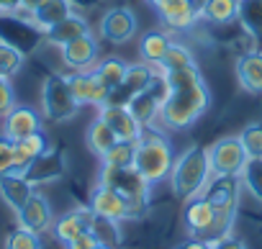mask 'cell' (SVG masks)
<instances>
[{"label": "cell", "mask_w": 262, "mask_h": 249, "mask_svg": "<svg viewBox=\"0 0 262 249\" xmlns=\"http://www.w3.org/2000/svg\"><path fill=\"white\" fill-rule=\"evenodd\" d=\"M175 165V152L170 139L160 129H144L137 139V154H134V170L149 183L157 185L162 180H170Z\"/></svg>", "instance_id": "cell-1"}, {"label": "cell", "mask_w": 262, "mask_h": 249, "mask_svg": "<svg viewBox=\"0 0 262 249\" xmlns=\"http://www.w3.org/2000/svg\"><path fill=\"white\" fill-rule=\"evenodd\" d=\"M211 183V162H208V147L190 144L180 157H175L172 172H170V188L175 198L190 200L206 190Z\"/></svg>", "instance_id": "cell-2"}, {"label": "cell", "mask_w": 262, "mask_h": 249, "mask_svg": "<svg viewBox=\"0 0 262 249\" xmlns=\"http://www.w3.org/2000/svg\"><path fill=\"white\" fill-rule=\"evenodd\" d=\"M211 105V90L203 82L193 85V87H183V90H170V95L165 98L162 108H160V121L167 129H188L208 110Z\"/></svg>", "instance_id": "cell-3"}, {"label": "cell", "mask_w": 262, "mask_h": 249, "mask_svg": "<svg viewBox=\"0 0 262 249\" xmlns=\"http://www.w3.org/2000/svg\"><path fill=\"white\" fill-rule=\"evenodd\" d=\"M239 193H242V180L239 177H213L206 185L203 195L208 198V203L213 206V213H216L213 236L231 234V223H234L236 208H239Z\"/></svg>", "instance_id": "cell-4"}, {"label": "cell", "mask_w": 262, "mask_h": 249, "mask_svg": "<svg viewBox=\"0 0 262 249\" xmlns=\"http://www.w3.org/2000/svg\"><path fill=\"white\" fill-rule=\"evenodd\" d=\"M80 110V103L75 100L72 90H70V82H67V75H59V72H52L47 75L44 85H41V113L44 118L54 121V123H64V121H72Z\"/></svg>", "instance_id": "cell-5"}, {"label": "cell", "mask_w": 262, "mask_h": 249, "mask_svg": "<svg viewBox=\"0 0 262 249\" xmlns=\"http://www.w3.org/2000/svg\"><path fill=\"white\" fill-rule=\"evenodd\" d=\"M98 183L105 188H113L118 195H123L126 200H131L139 208H149V193L152 185L134 170V167H111V165H100L98 172Z\"/></svg>", "instance_id": "cell-6"}, {"label": "cell", "mask_w": 262, "mask_h": 249, "mask_svg": "<svg viewBox=\"0 0 262 249\" xmlns=\"http://www.w3.org/2000/svg\"><path fill=\"white\" fill-rule=\"evenodd\" d=\"M0 41L16 47L26 57L34 54L41 44H47L44 31L34 26L29 16H21V13H0Z\"/></svg>", "instance_id": "cell-7"}, {"label": "cell", "mask_w": 262, "mask_h": 249, "mask_svg": "<svg viewBox=\"0 0 262 249\" xmlns=\"http://www.w3.org/2000/svg\"><path fill=\"white\" fill-rule=\"evenodd\" d=\"M88 208L95 213V216H103V218H111V221H134V218H142L147 211L134 206L131 200H126L123 195H118L113 188H105V185H95L93 193H90V200H88Z\"/></svg>", "instance_id": "cell-8"}, {"label": "cell", "mask_w": 262, "mask_h": 249, "mask_svg": "<svg viewBox=\"0 0 262 249\" xmlns=\"http://www.w3.org/2000/svg\"><path fill=\"white\" fill-rule=\"evenodd\" d=\"M247 152L239 137H224L208 147V162L213 177H239L247 165Z\"/></svg>", "instance_id": "cell-9"}, {"label": "cell", "mask_w": 262, "mask_h": 249, "mask_svg": "<svg viewBox=\"0 0 262 249\" xmlns=\"http://www.w3.org/2000/svg\"><path fill=\"white\" fill-rule=\"evenodd\" d=\"M137 29H139V21H137V13L131 11L128 6H116V8H108L100 18V36L108 41V44H126L137 36Z\"/></svg>", "instance_id": "cell-10"}, {"label": "cell", "mask_w": 262, "mask_h": 249, "mask_svg": "<svg viewBox=\"0 0 262 249\" xmlns=\"http://www.w3.org/2000/svg\"><path fill=\"white\" fill-rule=\"evenodd\" d=\"M67 172V157L62 149L49 147L41 157H36L21 175L36 188V185H47V183H57L59 177H64Z\"/></svg>", "instance_id": "cell-11"}, {"label": "cell", "mask_w": 262, "mask_h": 249, "mask_svg": "<svg viewBox=\"0 0 262 249\" xmlns=\"http://www.w3.org/2000/svg\"><path fill=\"white\" fill-rule=\"evenodd\" d=\"M98 118L105 121L111 131L118 137V142H137L144 131L142 123L131 116L128 105H118V103H105L98 108Z\"/></svg>", "instance_id": "cell-12"}, {"label": "cell", "mask_w": 262, "mask_h": 249, "mask_svg": "<svg viewBox=\"0 0 262 249\" xmlns=\"http://www.w3.org/2000/svg\"><path fill=\"white\" fill-rule=\"evenodd\" d=\"M67 82H70V90L75 95V100L82 105H105L108 98H111V90L98 80L95 72H88V70H75L72 75H67Z\"/></svg>", "instance_id": "cell-13"}, {"label": "cell", "mask_w": 262, "mask_h": 249, "mask_svg": "<svg viewBox=\"0 0 262 249\" xmlns=\"http://www.w3.org/2000/svg\"><path fill=\"white\" fill-rule=\"evenodd\" d=\"M39 131H44L41 116L29 105H13L3 116V137L8 142H21L31 134H39Z\"/></svg>", "instance_id": "cell-14"}, {"label": "cell", "mask_w": 262, "mask_h": 249, "mask_svg": "<svg viewBox=\"0 0 262 249\" xmlns=\"http://www.w3.org/2000/svg\"><path fill=\"white\" fill-rule=\"evenodd\" d=\"M155 75H157L155 67L147 64V62H142V64H128V70H126V75H123V82L111 93L108 103L126 105L134 95H139V93H144V90L149 87V82L155 80Z\"/></svg>", "instance_id": "cell-15"}, {"label": "cell", "mask_w": 262, "mask_h": 249, "mask_svg": "<svg viewBox=\"0 0 262 249\" xmlns=\"http://www.w3.org/2000/svg\"><path fill=\"white\" fill-rule=\"evenodd\" d=\"M183 221H185V226H188V231L193 236L208 239V234L216 231V213H213V206L208 203V198L203 193L190 198V200H185Z\"/></svg>", "instance_id": "cell-16"}, {"label": "cell", "mask_w": 262, "mask_h": 249, "mask_svg": "<svg viewBox=\"0 0 262 249\" xmlns=\"http://www.w3.org/2000/svg\"><path fill=\"white\" fill-rule=\"evenodd\" d=\"M18 218V226L34 231V234H44V231H52V223H54V213H52V206L49 200L34 190V195L24 203V208L16 213Z\"/></svg>", "instance_id": "cell-17"}, {"label": "cell", "mask_w": 262, "mask_h": 249, "mask_svg": "<svg viewBox=\"0 0 262 249\" xmlns=\"http://www.w3.org/2000/svg\"><path fill=\"white\" fill-rule=\"evenodd\" d=\"M157 13L170 29L188 31L198 24L201 6L195 3V0H162V3L157 6Z\"/></svg>", "instance_id": "cell-18"}, {"label": "cell", "mask_w": 262, "mask_h": 249, "mask_svg": "<svg viewBox=\"0 0 262 249\" xmlns=\"http://www.w3.org/2000/svg\"><path fill=\"white\" fill-rule=\"evenodd\" d=\"M93 218H95V213H93L88 206H82V208H72V211L62 213V216L52 223V234H54V239H57L59 244L67 246L72 239H77L80 234L90 231Z\"/></svg>", "instance_id": "cell-19"}, {"label": "cell", "mask_w": 262, "mask_h": 249, "mask_svg": "<svg viewBox=\"0 0 262 249\" xmlns=\"http://www.w3.org/2000/svg\"><path fill=\"white\" fill-rule=\"evenodd\" d=\"M85 34H90V24H88V18H85L82 13L72 11V13L64 16L59 24H54L52 29H47V31H44V39H47V44L62 49L64 44H70L72 39L85 36Z\"/></svg>", "instance_id": "cell-20"}, {"label": "cell", "mask_w": 262, "mask_h": 249, "mask_svg": "<svg viewBox=\"0 0 262 249\" xmlns=\"http://www.w3.org/2000/svg\"><path fill=\"white\" fill-rule=\"evenodd\" d=\"M98 59V41L93 34L77 36L70 44L62 47V62L75 72V70H88L93 62Z\"/></svg>", "instance_id": "cell-21"}, {"label": "cell", "mask_w": 262, "mask_h": 249, "mask_svg": "<svg viewBox=\"0 0 262 249\" xmlns=\"http://www.w3.org/2000/svg\"><path fill=\"white\" fill-rule=\"evenodd\" d=\"M34 185L21 175V172H8V175H3L0 177V198H3V203L13 211V213H18L21 208H24V203L34 195Z\"/></svg>", "instance_id": "cell-22"}, {"label": "cell", "mask_w": 262, "mask_h": 249, "mask_svg": "<svg viewBox=\"0 0 262 249\" xmlns=\"http://www.w3.org/2000/svg\"><path fill=\"white\" fill-rule=\"evenodd\" d=\"M236 80L247 93L262 95V49L247 52L236 59Z\"/></svg>", "instance_id": "cell-23"}, {"label": "cell", "mask_w": 262, "mask_h": 249, "mask_svg": "<svg viewBox=\"0 0 262 249\" xmlns=\"http://www.w3.org/2000/svg\"><path fill=\"white\" fill-rule=\"evenodd\" d=\"M52 147L49 137L44 131L39 134H31L21 142H13V162H16V172H24L36 157H41L47 149Z\"/></svg>", "instance_id": "cell-24"}, {"label": "cell", "mask_w": 262, "mask_h": 249, "mask_svg": "<svg viewBox=\"0 0 262 249\" xmlns=\"http://www.w3.org/2000/svg\"><path fill=\"white\" fill-rule=\"evenodd\" d=\"M236 21L242 24L244 34L262 49V0H239Z\"/></svg>", "instance_id": "cell-25"}, {"label": "cell", "mask_w": 262, "mask_h": 249, "mask_svg": "<svg viewBox=\"0 0 262 249\" xmlns=\"http://www.w3.org/2000/svg\"><path fill=\"white\" fill-rule=\"evenodd\" d=\"M172 44H175V41H172L165 31H147V34L139 39V57H142V62H147V64H152V67H160Z\"/></svg>", "instance_id": "cell-26"}, {"label": "cell", "mask_w": 262, "mask_h": 249, "mask_svg": "<svg viewBox=\"0 0 262 249\" xmlns=\"http://www.w3.org/2000/svg\"><path fill=\"white\" fill-rule=\"evenodd\" d=\"M85 142H88V149H90L98 160H103V157L111 152V147H116L118 137L111 131V126H108L105 121L95 118L90 126H88V131H85Z\"/></svg>", "instance_id": "cell-27"}, {"label": "cell", "mask_w": 262, "mask_h": 249, "mask_svg": "<svg viewBox=\"0 0 262 249\" xmlns=\"http://www.w3.org/2000/svg\"><path fill=\"white\" fill-rule=\"evenodd\" d=\"M72 11H75V8H72L70 0H47L41 8H36L34 13H29V18H31L34 26H39L41 31H47V29H52L54 24H59L64 16H70Z\"/></svg>", "instance_id": "cell-28"}, {"label": "cell", "mask_w": 262, "mask_h": 249, "mask_svg": "<svg viewBox=\"0 0 262 249\" xmlns=\"http://www.w3.org/2000/svg\"><path fill=\"white\" fill-rule=\"evenodd\" d=\"M128 110H131V116H134L144 129H149V126H155V121L160 118V108H162V103L149 93V90H144V93H139V95H134L128 103Z\"/></svg>", "instance_id": "cell-29"}, {"label": "cell", "mask_w": 262, "mask_h": 249, "mask_svg": "<svg viewBox=\"0 0 262 249\" xmlns=\"http://www.w3.org/2000/svg\"><path fill=\"white\" fill-rule=\"evenodd\" d=\"M239 0H203L201 3V18L208 24H229L236 21Z\"/></svg>", "instance_id": "cell-30"}, {"label": "cell", "mask_w": 262, "mask_h": 249, "mask_svg": "<svg viewBox=\"0 0 262 249\" xmlns=\"http://www.w3.org/2000/svg\"><path fill=\"white\" fill-rule=\"evenodd\" d=\"M126 70H128V64L123 62V59H118V57H108V59H103L100 64H98V70H95V75H98V80L113 93L121 82H123V75H126Z\"/></svg>", "instance_id": "cell-31"}, {"label": "cell", "mask_w": 262, "mask_h": 249, "mask_svg": "<svg viewBox=\"0 0 262 249\" xmlns=\"http://www.w3.org/2000/svg\"><path fill=\"white\" fill-rule=\"evenodd\" d=\"M239 180H242L244 190H247L257 203H262V160H247V165H244Z\"/></svg>", "instance_id": "cell-32"}, {"label": "cell", "mask_w": 262, "mask_h": 249, "mask_svg": "<svg viewBox=\"0 0 262 249\" xmlns=\"http://www.w3.org/2000/svg\"><path fill=\"white\" fill-rule=\"evenodd\" d=\"M24 62H26L24 52H18L16 47H11L6 41H0V77H6V80L16 77L21 72Z\"/></svg>", "instance_id": "cell-33"}, {"label": "cell", "mask_w": 262, "mask_h": 249, "mask_svg": "<svg viewBox=\"0 0 262 249\" xmlns=\"http://www.w3.org/2000/svg\"><path fill=\"white\" fill-rule=\"evenodd\" d=\"M134 154H137V142H116V147H111V152L100 160V165L134 167Z\"/></svg>", "instance_id": "cell-34"}, {"label": "cell", "mask_w": 262, "mask_h": 249, "mask_svg": "<svg viewBox=\"0 0 262 249\" xmlns=\"http://www.w3.org/2000/svg\"><path fill=\"white\" fill-rule=\"evenodd\" d=\"M170 90H183V87H193L198 82H203V75L198 70V64H190V67H180V70H170V72H162Z\"/></svg>", "instance_id": "cell-35"}, {"label": "cell", "mask_w": 262, "mask_h": 249, "mask_svg": "<svg viewBox=\"0 0 262 249\" xmlns=\"http://www.w3.org/2000/svg\"><path fill=\"white\" fill-rule=\"evenodd\" d=\"M239 142H242L249 160H262V123L259 121L247 123L239 134Z\"/></svg>", "instance_id": "cell-36"}, {"label": "cell", "mask_w": 262, "mask_h": 249, "mask_svg": "<svg viewBox=\"0 0 262 249\" xmlns=\"http://www.w3.org/2000/svg\"><path fill=\"white\" fill-rule=\"evenodd\" d=\"M90 231L98 236V241L100 244H105V246H118L121 244V231H118V221H111V218H103V216H95L93 218V226H90Z\"/></svg>", "instance_id": "cell-37"}, {"label": "cell", "mask_w": 262, "mask_h": 249, "mask_svg": "<svg viewBox=\"0 0 262 249\" xmlns=\"http://www.w3.org/2000/svg\"><path fill=\"white\" fill-rule=\"evenodd\" d=\"M6 249H44L41 234H34V231H29L24 226H16L6 236Z\"/></svg>", "instance_id": "cell-38"}, {"label": "cell", "mask_w": 262, "mask_h": 249, "mask_svg": "<svg viewBox=\"0 0 262 249\" xmlns=\"http://www.w3.org/2000/svg\"><path fill=\"white\" fill-rule=\"evenodd\" d=\"M190 64H195V57H193V52H190L185 44H172V47H170V52L165 54V59H162L160 70H162V72H170V70L190 67Z\"/></svg>", "instance_id": "cell-39"}, {"label": "cell", "mask_w": 262, "mask_h": 249, "mask_svg": "<svg viewBox=\"0 0 262 249\" xmlns=\"http://www.w3.org/2000/svg\"><path fill=\"white\" fill-rule=\"evenodd\" d=\"M16 172V162H13V142H8L6 137H0V177Z\"/></svg>", "instance_id": "cell-40"}, {"label": "cell", "mask_w": 262, "mask_h": 249, "mask_svg": "<svg viewBox=\"0 0 262 249\" xmlns=\"http://www.w3.org/2000/svg\"><path fill=\"white\" fill-rule=\"evenodd\" d=\"M208 241H211V249H249L247 241L234 236V234H221V236H213Z\"/></svg>", "instance_id": "cell-41"}, {"label": "cell", "mask_w": 262, "mask_h": 249, "mask_svg": "<svg viewBox=\"0 0 262 249\" xmlns=\"http://www.w3.org/2000/svg\"><path fill=\"white\" fill-rule=\"evenodd\" d=\"M16 105V93H13V85L11 80L0 77V116H6L11 108Z\"/></svg>", "instance_id": "cell-42"}, {"label": "cell", "mask_w": 262, "mask_h": 249, "mask_svg": "<svg viewBox=\"0 0 262 249\" xmlns=\"http://www.w3.org/2000/svg\"><path fill=\"white\" fill-rule=\"evenodd\" d=\"M100 241H98V236L93 234V231H85V234H80L77 239H72L64 249H95Z\"/></svg>", "instance_id": "cell-43"}, {"label": "cell", "mask_w": 262, "mask_h": 249, "mask_svg": "<svg viewBox=\"0 0 262 249\" xmlns=\"http://www.w3.org/2000/svg\"><path fill=\"white\" fill-rule=\"evenodd\" d=\"M175 249H211V241L203 239V236H190V239L180 241Z\"/></svg>", "instance_id": "cell-44"}, {"label": "cell", "mask_w": 262, "mask_h": 249, "mask_svg": "<svg viewBox=\"0 0 262 249\" xmlns=\"http://www.w3.org/2000/svg\"><path fill=\"white\" fill-rule=\"evenodd\" d=\"M44 3H47V0H21V11H18V13H26V16H29V13H34L36 8H41Z\"/></svg>", "instance_id": "cell-45"}, {"label": "cell", "mask_w": 262, "mask_h": 249, "mask_svg": "<svg viewBox=\"0 0 262 249\" xmlns=\"http://www.w3.org/2000/svg\"><path fill=\"white\" fill-rule=\"evenodd\" d=\"M70 3H72L75 11H90V8H95L100 3V0H70Z\"/></svg>", "instance_id": "cell-46"}, {"label": "cell", "mask_w": 262, "mask_h": 249, "mask_svg": "<svg viewBox=\"0 0 262 249\" xmlns=\"http://www.w3.org/2000/svg\"><path fill=\"white\" fill-rule=\"evenodd\" d=\"M3 3V13H18L21 11V0H0Z\"/></svg>", "instance_id": "cell-47"}, {"label": "cell", "mask_w": 262, "mask_h": 249, "mask_svg": "<svg viewBox=\"0 0 262 249\" xmlns=\"http://www.w3.org/2000/svg\"><path fill=\"white\" fill-rule=\"evenodd\" d=\"M147 3H152V6H155V8H157V6H160V3H162V0H147Z\"/></svg>", "instance_id": "cell-48"}, {"label": "cell", "mask_w": 262, "mask_h": 249, "mask_svg": "<svg viewBox=\"0 0 262 249\" xmlns=\"http://www.w3.org/2000/svg\"><path fill=\"white\" fill-rule=\"evenodd\" d=\"M95 249H113V246H105V244H98Z\"/></svg>", "instance_id": "cell-49"}, {"label": "cell", "mask_w": 262, "mask_h": 249, "mask_svg": "<svg viewBox=\"0 0 262 249\" xmlns=\"http://www.w3.org/2000/svg\"><path fill=\"white\" fill-rule=\"evenodd\" d=\"M0 13H3V3H0Z\"/></svg>", "instance_id": "cell-50"}]
</instances>
